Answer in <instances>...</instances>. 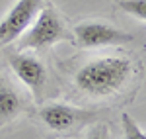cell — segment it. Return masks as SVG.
Wrapping results in <instances>:
<instances>
[{
	"label": "cell",
	"instance_id": "6",
	"mask_svg": "<svg viewBox=\"0 0 146 139\" xmlns=\"http://www.w3.org/2000/svg\"><path fill=\"white\" fill-rule=\"evenodd\" d=\"M45 4V0H18L12 10L0 20V45L14 43L31 26L35 16Z\"/></svg>",
	"mask_w": 146,
	"mask_h": 139
},
{
	"label": "cell",
	"instance_id": "3",
	"mask_svg": "<svg viewBox=\"0 0 146 139\" xmlns=\"http://www.w3.org/2000/svg\"><path fill=\"white\" fill-rule=\"evenodd\" d=\"M135 37L123 30L103 22H82L72 30V43L82 49H96V47H113L131 43Z\"/></svg>",
	"mask_w": 146,
	"mask_h": 139
},
{
	"label": "cell",
	"instance_id": "5",
	"mask_svg": "<svg viewBox=\"0 0 146 139\" xmlns=\"http://www.w3.org/2000/svg\"><path fill=\"white\" fill-rule=\"evenodd\" d=\"M8 59V65L14 71V75L23 82V86L33 94L35 98H39L43 88L47 84V69L45 65L39 61V59L27 53V51H8L6 53Z\"/></svg>",
	"mask_w": 146,
	"mask_h": 139
},
{
	"label": "cell",
	"instance_id": "8",
	"mask_svg": "<svg viewBox=\"0 0 146 139\" xmlns=\"http://www.w3.org/2000/svg\"><path fill=\"white\" fill-rule=\"evenodd\" d=\"M115 2L129 16H133L140 22L146 20V0H115Z\"/></svg>",
	"mask_w": 146,
	"mask_h": 139
},
{
	"label": "cell",
	"instance_id": "10",
	"mask_svg": "<svg viewBox=\"0 0 146 139\" xmlns=\"http://www.w3.org/2000/svg\"><path fill=\"white\" fill-rule=\"evenodd\" d=\"M86 139H111V131H109V126L105 124H94L88 131Z\"/></svg>",
	"mask_w": 146,
	"mask_h": 139
},
{
	"label": "cell",
	"instance_id": "9",
	"mask_svg": "<svg viewBox=\"0 0 146 139\" xmlns=\"http://www.w3.org/2000/svg\"><path fill=\"white\" fill-rule=\"evenodd\" d=\"M121 124H123L125 139H146L144 131L140 129V126H138L129 114H123V116H121Z\"/></svg>",
	"mask_w": 146,
	"mask_h": 139
},
{
	"label": "cell",
	"instance_id": "4",
	"mask_svg": "<svg viewBox=\"0 0 146 139\" xmlns=\"http://www.w3.org/2000/svg\"><path fill=\"white\" fill-rule=\"evenodd\" d=\"M39 118L49 129L53 131H72V129L84 128L88 124H94L98 116L76 106L64 104V102H49L39 110Z\"/></svg>",
	"mask_w": 146,
	"mask_h": 139
},
{
	"label": "cell",
	"instance_id": "1",
	"mask_svg": "<svg viewBox=\"0 0 146 139\" xmlns=\"http://www.w3.org/2000/svg\"><path fill=\"white\" fill-rule=\"evenodd\" d=\"M133 75V63L127 57L107 55L82 65L74 75V84L80 92L94 98H107L119 92Z\"/></svg>",
	"mask_w": 146,
	"mask_h": 139
},
{
	"label": "cell",
	"instance_id": "2",
	"mask_svg": "<svg viewBox=\"0 0 146 139\" xmlns=\"http://www.w3.org/2000/svg\"><path fill=\"white\" fill-rule=\"evenodd\" d=\"M58 41L72 43V32L66 28L60 14L51 4H45L39 10V14L35 16L31 26L18 37V49H22V51H27V49L43 51V49H49L51 45L58 43Z\"/></svg>",
	"mask_w": 146,
	"mask_h": 139
},
{
	"label": "cell",
	"instance_id": "7",
	"mask_svg": "<svg viewBox=\"0 0 146 139\" xmlns=\"http://www.w3.org/2000/svg\"><path fill=\"white\" fill-rule=\"evenodd\" d=\"M23 112V100L20 92L0 75V128L10 124L12 120Z\"/></svg>",
	"mask_w": 146,
	"mask_h": 139
}]
</instances>
